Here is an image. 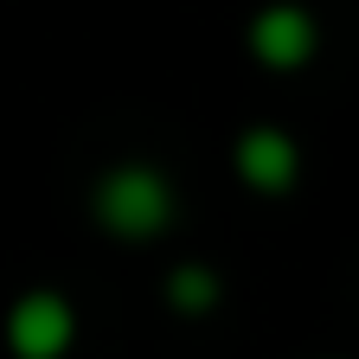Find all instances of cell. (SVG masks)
Segmentation results:
<instances>
[{"mask_svg":"<svg viewBox=\"0 0 359 359\" xmlns=\"http://www.w3.org/2000/svg\"><path fill=\"white\" fill-rule=\"evenodd\" d=\"M97 212H103L109 231H122V238H148V231H161V224H167L173 193H167L161 173H148V167H122L109 187L97 193Z\"/></svg>","mask_w":359,"mask_h":359,"instance_id":"6da1fadb","label":"cell"},{"mask_svg":"<svg viewBox=\"0 0 359 359\" xmlns=\"http://www.w3.org/2000/svg\"><path fill=\"white\" fill-rule=\"evenodd\" d=\"M250 52L263 65H276V71H295L314 58V20L302 7H263L250 20Z\"/></svg>","mask_w":359,"mask_h":359,"instance_id":"7a4b0ae2","label":"cell"},{"mask_svg":"<svg viewBox=\"0 0 359 359\" xmlns=\"http://www.w3.org/2000/svg\"><path fill=\"white\" fill-rule=\"evenodd\" d=\"M7 340L20 359H58L71 346V308L58 295H26L7 321Z\"/></svg>","mask_w":359,"mask_h":359,"instance_id":"3957f363","label":"cell"},{"mask_svg":"<svg viewBox=\"0 0 359 359\" xmlns=\"http://www.w3.org/2000/svg\"><path fill=\"white\" fill-rule=\"evenodd\" d=\"M238 173L250 180L257 193H283L295 180V142L276 135V128H250L238 142Z\"/></svg>","mask_w":359,"mask_h":359,"instance_id":"277c9868","label":"cell"},{"mask_svg":"<svg viewBox=\"0 0 359 359\" xmlns=\"http://www.w3.org/2000/svg\"><path fill=\"white\" fill-rule=\"evenodd\" d=\"M212 295H218V283L205 276V269H180L173 276V302L187 308V314H199V308H212Z\"/></svg>","mask_w":359,"mask_h":359,"instance_id":"5b68a950","label":"cell"}]
</instances>
